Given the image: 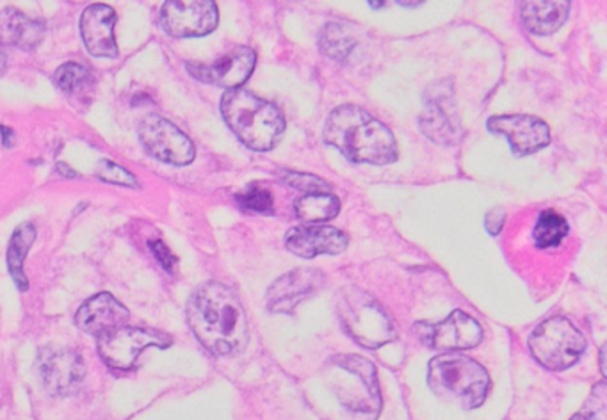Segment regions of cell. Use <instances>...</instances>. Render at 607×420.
Here are the masks:
<instances>
[{
	"mask_svg": "<svg viewBox=\"0 0 607 420\" xmlns=\"http://www.w3.org/2000/svg\"><path fill=\"white\" fill-rule=\"evenodd\" d=\"M216 2L212 0H168L162 6L161 23L171 37H205L217 28Z\"/></svg>",
	"mask_w": 607,
	"mask_h": 420,
	"instance_id": "cell-11",
	"label": "cell"
},
{
	"mask_svg": "<svg viewBox=\"0 0 607 420\" xmlns=\"http://www.w3.org/2000/svg\"><path fill=\"white\" fill-rule=\"evenodd\" d=\"M332 363L347 375L346 383L338 390V401L362 420L378 419L382 393L373 363L358 355H341Z\"/></svg>",
	"mask_w": 607,
	"mask_h": 420,
	"instance_id": "cell-7",
	"label": "cell"
},
{
	"mask_svg": "<svg viewBox=\"0 0 607 420\" xmlns=\"http://www.w3.org/2000/svg\"><path fill=\"white\" fill-rule=\"evenodd\" d=\"M321 50L330 58L337 59V61H346L347 55L352 54L355 49V40L347 31L346 25L341 23H330L324 28L323 34L320 40Z\"/></svg>",
	"mask_w": 607,
	"mask_h": 420,
	"instance_id": "cell-25",
	"label": "cell"
},
{
	"mask_svg": "<svg viewBox=\"0 0 607 420\" xmlns=\"http://www.w3.org/2000/svg\"><path fill=\"white\" fill-rule=\"evenodd\" d=\"M600 367H603V375L606 376V348L600 351Z\"/></svg>",
	"mask_w": 607,
	"mask_h": 420,
	"instance_id": "cell-34",
	"label": "cell"
},
{
	"mask_svg": "<svg viewBox=\"0 0 607 420\" xmlns=\"http://www.w3.org/2000/svg\"><path fill=\"white\" fill-rule=\"evenodd\" d=\"M235 199L241 207L252 211V213H273V207H275V199H273L271 191L262 187L261 184L247 187L243 193H239Z\"/></svg>",
	"mask_w": 607,
	"mask_h": 420,
	"instance_id": "cell-27",
	"label": "cell"
},
{
	"mask_svg": "<svg viewBox=\"0 0 607 420\" xmlns=\"http://www.w3.org/2000/svg\"><path fill=\"white\" fill-rule=\"evenodd\" d=\"M282 181L296 191H303L306 195L332 191L328 182H324L320 176L308 175V173L282 172Z\"/></svg>",
	"mask_w": 607,
	"mask_h": 420,
	"instance_id": "cell-28",
	"label": "cell"
},
{
	"mask_svg": "<svg viewBox=\"0 0 607 420\" xmlns=\"http://www.w3.org/2000/svg\"><path fill=\"white\" fill-rule=\"evenodd\" d=\"M323 140L358 164L385 166L397 158L391 129L356 105H341L324 123Z\"/></svg>",
	"mask_w": 607,
	"mask_h": 420,
	"instance_id": "cell-2",
	"label": "cell"
},
{
	"mask_svg": "<svg viewBox=\"0 0 607 420\" xmlns=\"http://www.w3.org/2000/svg\"><path fill=\"white\" fill-rule=\"evenodd\" d=\"M294 211L302 222L320 225L337 216L341 202L332 193H315V195H305L296 199Z\"/></svg>",
	"mask_w": 607,
	"mask_h": 420,
	"instance_id": "cell-23",
	"label": "cell"
},
{
	"mask_svg": "<svg viewBox=\"0 0 607 420\" xmlns=\"http://www.w3.org/2000/svg\"><path fill=\"white\" fill-rule=\"evenodd\" d=\"M585 349V335L567 317H550L529 337L533 358L549 371H565L577 363Z\"/></svg>",
	"mask_w": 607,
	"mask_h": 420,
	"instance_id": "cell-6",
	"label": "cell"
},
{
	"mask_svg": "<svg viewBox=\"0 0 607 420\" xmlns=\"http://www.w3.org/2000/svg\"><path fill=\"white\" fill-rule=\"evenodd\" d=\"M414 331L424 346L435 351L473 349L483 340L482 325L462 310L441 322H417Z\"/></svg>",
	"mask_w": 607,
	"mask_h": 420,
	"instance_id": "cell-9",
	"label": "cell"
},
{
	"mask_svg": "<svg viewBox=\"0 0 607 420\" xmlns=\"http://www.w3.org/2000/svg\"><path fill=\"white\" fill-rule=\"evenodd\" d=\"M100 181L109 182V184H118V186L134 187L135 176L132 173L118 166L113 161H102L97 170Z\"/></svg>",
	"mask_w": 607,
	"mask_h": 420,
	"instance_id": "cell-29",
	"label": "cell"
},
{
	"mask_svg": "<svg viewBox=\"0 0 607 420\" xmlns=\"http://www.w3.org/2000/svg\"><path fill=\"white\" fill-rule=\"evenodd\" d=\"M37 240V228L32 223H23L17 231H14L13 237H11L10 246H8V269H10L11 278L19 287L20 293H26L29 289V280L23 273V263L28 257L29 249L34 245Z\"/></svg>",
	"mask_w": 607,
	"mask_h": 420,
	"instance_id": "cell-22",
	"label": "cell"
},
{
	"mask_svg": "<svg viewBox=\"0 0 607 420\" xmlns=\"http://www.w3.org/2000/svg\"><path fill=\"white\" fill-rule=\"evenodd\" d=\"M6 72V54L0 50V78L4 75Z\"/></svg>",
	"mask_w": 607,
	"mask_h": 420,
	"instance_id": "cell-33",
	"label": "cell"
},
{
	"mask_svg": "<svg viewBox=\"0 0 607 420\" xmlns=\"http://www.w3.org/2000/svg\"><path fill=\"white\" fill-rule=\"evenodd\" d=\"M338 317L347 335L364 348L378 349L397 337L391 316L364 290L352 289L342 296Z\"/></svg>",
	"mask_w": 607,
	"mask_h": 420,
	"instance_id": "cell-5",
	"label": "cell"
},
{
	"mask_svg": "<svg viewBox=\"0 0 607 420\" xmlns=\"http://www.w3.org/2000/svg\"><path fill=\"white\" fill-rule=\"evenodd\" d=\"M347 243H350L347 235L333 226H296L285 235V246L289 252L302 258L342 254L347 248Z\"/></svg>",
	"mask_w": 607,
	"mask_h": 420,
	"instance_id": "cell-17",
	"label": "cell"
},
{
	"mask_svg": "<svg viewBox=\"0 0 607 420\" xmlns=\"http://www.w3.org/2000/svg\"><path fill=\"white\" fill-rule=\"evenodd\" d=\"M45 37V25L31 20L14 8L0 11V41L4 45L19 47L22 50L37 49Z\"/></svg>",
	"mask_w": 607,
	"mask_h": 420,
	"instance_id": "cell-20",
	"label": "cell"
},
{
	"mask_svg": "<svg viewBox=\"0 0 607 420\" xmlns=\"http://www.w3.org/2000/svg\"><path fill=\"white\" fill-rule=\"evenodd\" d=\"M117 13L105 4H93L85 8L81 17V34L85 49L95 58H118V45L114 40Z\"/></svg>",
	"mask_w": 607,
	"mask_h": 420,
	"instance_id": "cell-18",
	"label": "cell"
},
{
	"mask_svg": "<svg viewBox=\"0 0 607 420\" xmlns=\"http://www.w3.org/2000/svg\"><path fill=\"white\" fill-rule=\"evenodd\" d=\"M571 420H606V413L600 411V416H598L597 411H583V413H577Z\"/></svg>",
	"mask_w": 607,
	"mask_h": 420,
	"instance_id": "cell-32",
	"label": "cell"
},
{
	"mask_svg": "<svg viewBox=\"0 0 607 420\" xmlns=\"http://www.w3.org/2000/svg\"><path fill=\"white\" fill-rule=\"evenodd\" d=\"M221 114L235 136L243 141L247 148L256 152L273 148L285 131L282 111L275 104L253 95L252 91L243 88L226 91L221 99Z\"/></svg>",
	"mask_w": 607,
	"mask_h": 420,
	"instance_id": "cell-3",
	"label": "cell"
},
{
	"mask_svg": "<svg viewBox=\"0 0 607 420\" xmlns=\"http://www.w3.org/2000/svg\"><path fill=\"white\" fill-rule=\"evenodd\" d=\"M504 222H506V211L503 207L492 208L490 213L486 214V231L490 232L492 235H499Z\"/></svg>",
	"mask_w": 607,
	"mask_h": 420,
	"instance_id": "cell-31",
	"label": "cell"
},
{
	"mask_svg": "<svg viewBox=\"0 0 607 420\" xmlns=\"http://www.w3.org/2000/svg\"><path fill=\"white\" fill-rule=\"evenodd\" d=\"M256 55L247 47H237L212 64H190L188 70L199 81L211 82L226 90H237L255 70Z\"/></svg>",
	"mask_w": 607,
	"mask_h": 420,
	"instance_id": "cell-16",
	"label": "cell"
},
{
	"mask_svg": "<svg viewBox=\"0 0 607 420\" xmlns=\"http://www.w3.org/2000/svg\"><path fill=\"white\" fill-rule=\"evenodd\" d=\"M84 360L72 349L43 348L38 355L37 375L50 396H70L84 380Z\"/></svg>",
	"mask_w": 607,
	"mask_h": 420,
	"instance_id": "cell-12",
	"label": "cell"
},
{
	"mask_svg": "<svg viewBox=\"0 0 607 420\" xmlns=\"http://www.w3.org/2000/svg\"><path fill=\"white\" fill-rule=\"evenodd\" d=\"M150 248H152L153 255H155V258L162 264V267H166L168 272H173V269H175L176 257L171 254L170 249L166 248V245H164L162 240H152V243H150Z\"/></svg>",
	"mask_w": 607,
	"mask_h": 420,
	"instance_id": "cell-30",
	"label": "cell"
},
{
	"mask_svg": "<svg viewBox=\"0 0 607 420\" xmlns=\"http://www.w3.org/2000/svg\"><path fill=\"white\" fill-rule=\"evenodd\" d=\"M488 131L503 134L515 155L535 154L550 143L549 125L527 114H504L488 120Z\"/></svg>",
	"mask_w": 607,
	"mask_h": 420,
	"instance_id": "cell-14",
	"label": "cell"
},
{
	"mask_svg": "<svg viewBox=\"0 0 607 420\" xmlns=\"http://www.w3.org/2000/svg\"><path fill=\"white\" fill-rule=\"evenodd\" d=\"M90 70L79 63H67L54 73L55 86L64 93H75L90 81Z\"/></svg>",
	"mask_w": 607,
	"mask_h": 420,
	"instance_id": "cell-26",
	"label": "cell"
},
{
	"mask_svg": "<svg viewBox=\"0 0 607 420\" xmlns=\"http://www.w3.org/2000/svg\"><path fill=\"white\" fill-rule=\"evenodd\" d=\"M140 140L146 152L162 163L185 166L193 163L196 154L193 141L158 114H150L140 123Z\"/></svg>",
	"mask_w": 607,
	"mask_h": 420,
	"instance_id": "cell-10",
	"label": "cell"
},
{
	"mask_svg": "<svg viewBox=\"0 0 607 420\" xmlns=\"http://www.w3.org/2000/svg\"><path fill=\"white\" fill-rule=\"evenodd\" d=\"M324 275L317 269L302 267L282 276L267 290V310L273 314H291L297 305L314 296L323 287Z\"/></svg>",
	"mask_w": 607,
	"mask_h": 420,
	"instance_id": "cell-15",
	"label": "cell"
},
{
	"mask_svg": "<svg viewBox=\"0 0 607 420\" xmlns=\"http://www.w3.org/2000/svg\"><path fill=\"white\" fill-rule=\"evenodd\" d=\"M568 235V223L556 211H544L536 222L535 245L540 249L558 248Z\"/></svg>",
	"mask_w": 607,
	"mask_h": 420,
	"instance_id": "cell-24",
	"label": "cell"
},
{
	"mask_svg": "<svg viewBox=\"0 0 607 420\" xmlns=\"http://www.w3.org/2000/svg\"><path fill=\"white\" fill-rule=\"evenodd\" d=\"M129 310L109 293H100L88 299L75 314V325L84 334L104 335L129 321Z\"/></svg>",
	"mask_w": 607,
	"mask_h": 420,
	"instance_id": "cell-19",
	"label": "cell"
},
{
	"mask_svg": "<svg viewBox=\"0 0 607 420\" xmlns=\"http://www.w3.org/2000/svg\"><path fill=\"white\" fill-rule=\"evenodd\" d=\"M427 383L444 401L456 402L465 410H474L485 402L490 390V376L482 363L462 355L433 358Z\"/></svg>",
	"mask_w": 607,
	"mask_h": 420,
	"instance_id": "cell-4",
	"label": "cell"
},
{
	"mask_svg": "<svg viewBox=\"0 0 607 420\" xmlns=\"http://www.w3.org/2000/svg\"><path fill=\"white\" fill-rule=\"evenodd\" d=\"M173 340L159 331L120 326L117 330L99 337V355L109 367L118 371H129L144 349L170 348Z\"/></svg>",
	"mask_w": 607,
	"mask_h": 420,
	"instance_id": "cell-8",
	"label": "cell"
},
{
	"mask_svg": "<svg viewBox=\"0 0 607 420\" xmlns=\"http://www.w3.org/2000/svg\"><path fill=\"white\" fill-rule=\"evenodd\" d=\"M194 337L214 355H235L247 344V321L237 294L217 281L194 290L188 304Z\"/></svg>",
	"mask_w": 607,
	"mask_h": 420,
	"instance_id": "cell-1",
	"label": "cell"
},
{
	"mask_svg": "<svg viewBox=\"0 0 607 420\" xmlns=\"http://www.w3.org/2000/svg\"><path fill=\"white\" fill-rule=\"evenodd\" d=\"M570 2H524L523 23L536 37H550L567 22Z\"/></svg>",
	"mask_w": 607,
	"mask_h": 420,
	"instance_id": "cell-21",
	"label": "cell"
},
{
	"mask_svg": "<svg viewBox=\"0 0 607 420\" xmlns=\"http://www.w3.org/2000/svg\"><path fill=\"white\" fill-rule=\"evenodd\" d=\"M418 125L424 136L438 145H456L462 140L464 131L455 100L451 95V86L446 91L437 86V93H427L426 107L418 117Z\"/></svg>",
	"mask_w": 607,
	"mask_h": 420,
	"instance_id": "cell-13",
	"label": "cell"
}]
</instances>
